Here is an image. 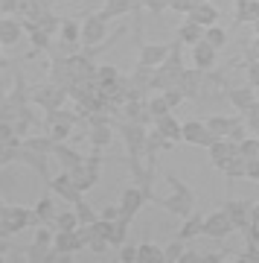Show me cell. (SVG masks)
Returning a JSON list of instances; mask_svg holds the SVG:
<instances>
[{"instance_id": "cell-3", "label": "cell", "mask_w": 259, "mask_h": 263, "mask_svg": "<svg viewBox=\"0 0 259 263\" xmlns=\"http://www.w3.org/2000/svg\"><path fill=\"white\" fill-rule=\"evenodd\" d=\"M79 120H82V114H79V111L56 108V111H47L44 114V126H41V129H44L50 138H56L58 143H67V138L73 135V126Z\"/></svg>"}, {"instance_id": "cell-39", "label": "cell", "mask_w": 259, "mask_h": 263, "mask_svg": "<svg viewBox=\"0 0 259 263\" xmlns=\"http://www.w3.org/2000/svg\"><path fill=\"white\" fill-rule=\"evenodd\" d=\"M3 149H0V164L3 167H9L15 161H20V149H24V143H0Z\"/></svg>"}, {"instance_id": "cell-56", "label": "cell", "mask_w": 259, "mask_h": 263, "mask_svg": "<svg viewBox=\"0 0 259 263\" xmlns=\"http://www.w3.org/2000/svg\"><path fill=\"white\" fill-rule=\"evenodd\" d=\"M195 3H204V0H195Z\"/></svg>"}, {"instance_id": "cell-26", "label": "cell", "mask_w": 259, "mask_h": 263, "mask_svg": "<svg viewBox=\"0 0 259 263\" xmlns=\"http://www.w3.org/2000/svg\"><path fill=\"white\" fill-rule=\"evenodd\" d=\"M239 117L242 114H230V117H227V114H210V117H207V126H210L219 138H227L233 132V126L239 123Z\"/></svg>"}, {"instance_id": "cell-29", "label": "cell", "mask_w": 259, "mask_h": 263, "mask_svg": "<svg viewBox=\"0 0 259 263\" xmlns=\"http://www.w3.org/2000/svg\"><path fill=\"white\" fill-rule=\"evenodd\" d=\"M24 146L27 149H35V152H44V155H53L56 152V146H58V141L56 138H50V135H29V138H24Z\"/></svg>"}, {"instance_id": "cell-9", "label": "cell", "mask_w": 259, "mask_h": 263, "mask_svg": "<svg viewBox=\"0 0 259 263\" xmlns=\"http://www.w3.org/2000/svg\"><path fill=\"white\" fill-rule=\"evenodd\" d=\"M47 187L53 190L58 199H64V205H79V202L84 199V193L73 184V179H70V173H67V170L61 173V176H56V179H50Z\"/></svg>"}, {"instance_id": "cell-35", "label": "cell", "mask_w": 259, "mask_h": 263, "mask_svg": "<svg viewBox=\"0 0 259 263\" xmlns=\"http://www.w3.org/2000/svg\"><path fill=\"white\" fill-rule=\"evenodd\" d=\"M58 38L61 41H67V44H82V24L73 18H64V24H61V32H58Z\"/></svg>"}, {"instance_id": "cell-13", "label": "cell", "mask_w": 259, "mask_h": 263, "mask_svg": "<svg viewBox=\"0 0 259 263\" xmlns=\"http://www.w3.org/2000/svg\"><path fill=\"white\" fill-rule=\"evenodd\" d=\"M24 32H27L24 18H18V15H3V21H0V44L3 47H15Z\"/></svg>"}, {"instance_id": "cell-21", "label": "cell", "mask_w": 259, "mask_h": 263, "mask_svg": "<svg viewBox=\"0 0 259 263\" xmlns=\"http://www.w3.org/2000/svg\"><path fill=\"white\" fill-rule=\"evenodd\" d=\"M192 62H195V67H201V70H213L215 62H219V50L204 38V41H198L192 47Z\"/></svg>"}, {"instance_id": "cell-4", "label": "cell", "mask_w": 259, "mask_h": 263, "mask_svg": "<svg viewBox=\"0 0 259 263\" xmlns=\"http://www.w3.org/2000/svg\"><path fill=\"white\" fill-rule=\"evenodd\" d=\"M114 129L122 135L125 149H128V158H146L148 126H143V123H131V120H120V123H114ZM148 164H152V161H148Z\"/></svg>"}, {"instance_id": "cell-24", "label": "cell", "mask_w": 259, "mask_h": 263, "mask_svg": "<svg viewBox=\"0 0 259 263\" xmlns=\"http://www.w3.org/2000/svg\"><path fill=\"white\" fill-rule=\"evenodd\" d=\"M198 234H204V216H198V211H195V214L184 216V222L178 228V240L189 243V240H195Z\"/></svg>"}, {"instance_id": "cell-49", "label": "cell", "mask_w": 259, "mask_h": 263, "mask_svg": "<svg viewBox=\"0 0 259 263\" xmlns=\"http://www.w3.org/2000/svg\"><path fill=\"white\" fill-rule=\"evenodd\" d=\"M102 219H108V222H117V219H122V208L120 205H111V208H102Z\"/></svg>"}, {"instance_id": "cell-47", "label": "cell", "mask_w": 259, "mask_h": 263, "mask_svg": "<svg viewBox=\"0 0 259 263\" xmlns=\"http://www.w3.org/2000/svg\"><path fill=\"white\" fill-rule=\"evenodd\" d=\"M152 15H160V12H166V9H172V0H146L143 3Z\"/></svg>"}, {"instance_id": "cell-1", "label": "cell", "mask_w": 259, "mask_h": 263, "mask_svg": "<svg viewBox=\"0 0 259 263\" xmlns=\"http://www.w3.org/2000/svg\"><path fill=\"white\" fill-rule=\"evenodd\" d=\"M166 181L172 184V193H169L166 199H158V205L160 208H166L169 214H175V216H189V214H195V208H198V199H195V193L189 187H186L181 179H175L172 173L166 176Z\"/></svg>"}, {"instance_id": "cell-18", "label": "cell", "mask_w": 259, "mask_h": 263, "mask_svg": "<svg viewBox=\"0 0 259 263\" xmlns=\"http://www.w3.org/2000/svg\"><path fill=\"white\" fill-rule=\"evenodd\" d=\"M207 152H210V161H213V167H215V170H222L224 164H227V161H230L233 155L239 152V143H233L230 138H219V141H215Z\"/></svg>"}, {"instance_id": "cell-7", "label": "cell", "mask_w": 259, "mask_h": 263, "mask_svg": "<svg viewBox=\"0 0 259 263\" xmlns=\"http://www.w3.org/2000/svg\"><path fill=\"white\" fill-rule=\"evenodd\" d=\"M108 15L105 12H93L88 15V21L82 24V41L88 47H102L108 41Z\"/></svg>"}, {"instance_id": "cell-20", "label": "cell", "mask_w": 259, "mask_h": 263, "mask_svg": "<svg viewBox=\"0 0 259 263\" xmlns=\"http://www.w3.org/2000/svg\"><path fill=\"white\" fill-rule=\"evenodd\" d=\"M47 76H50V82L61 85V88H67V91H70V85L76 82V76H73V70H70V65H67V59H50Z\"/></svg>"}, {"instance_id": "cell-37", "label": "cell", "mask_w": 259, "mask_h": 263, "mask_svg": "<svg viewBox=\"0 0 259 263\" xmlns=\"http://www.w3.org/2000/svg\"><path fill=\"white\" fill-rule=\"evenodd\" d=\"M128 226H131V219H117L114 222V231H111V246L114 249H120L122 243H128Z\"/></svg>"}, {"instance_id": "cell-34", "label": "cell", "mask_w": 259, "mask_h": 263, "mask_svg": "<svg viewBox=\"0 0 259 263\" xmlns=\"http://www.w3.org/2000/svg\"><path fill=\"white\" fill-rule=\"evenodd\" d=\"M259 21V0L236 3V24H256Z\"/></svg>"}, {"instance_id": "cell-28", "label": "cell", "mask_w": 259, "mask_h": 263, "mask_svg": "<svg viewBox=\"0 0 259 263\" xmlns=\"http://www.w3.org/2000/svg\"><path fill=\"white\" fill-rule=\"evenodd\" d=\"M53 155L58 158V164H61V170H76V167H79V164L84 161V155H82V152H76L73 146H67V143H58Z\"/></svg>"}, {"instance_id": "cell-6", "label": "cell", "mask_w": 259, "mask_h": 263, "mask_svg": "<svg viewBox=\"0 0 259 263\" xmlns=\"http://www.w3.org/2000/svg\"><path fill=\"white\" fill-rule=\"evenodd\" d=\"M67 173H70V179H73L76 187L82 190V193H88V190H91L93 184H96V181H99V173H102V155L96 152V155L84 158L76 170H67Z\"/></svg>"}, {"instance_id": "cell-23", "label": "cell", "mask_w": 259, "mask_h": 263, "mask_svg": "<svg viewBox=\"0 0 259 263\" xmlns=\"http://www.w3.org/2000/svg\"><path fill=\"white\" fill-rule=\"evenodd\" d=\"M186 18L195 21V24H201V27H213L215 21H219V9L213 6V0H204V3H195V9Z\"/></svg>"}, {"instance_id": "cell-27", "label": "cell", "mask_w": 259, "mask_h": 263, "mask_svg": "<svg viewBox=\"0 0 259 263\" xmlns=\"http://www.w3.org/2000/svg\"><path fill=\"white\" fill-rule=\"evenodd\" d=\"M152 79H155V67H146V65H137V67H134V73L128 76L131 88L140 91V94L152 91Z\"/></svg>"}, {"instance_id": "cell-44", "label": "cell", "mask_w": 259, "mask_h": 263, "mask_svg": "<svg viewBox=\"0 0 259 263\" xmlns=\"http://www.w3.org/2000/svg\"><path fill=\"white\" fill-rule=\"evenodd\" d=\"M242 114H245V123H248L250 135H259V100L250 105L248 111H242Z\"/></svg>"}, {"instance_id": "cell-53", "label": "cell", "mask_w": 259, "mask_h": 263, "mask_svg": "<svg viewBox=\"0 0 259 263\" xmlns=\"http://www.w3.org/2000/svg\"><path fill=\"white\" fill-rule=\"evenodd\" d=\"M224 260H227L224 252H207L204 254V263H224Z\"/></svg>"}, {"instance_id": "cell-25", "label": "cell", "mask_w": 259, "mask_h": 263, "mask_svg": "<svg viewBox=\"0 0 259 263\" xmlns=\"http://www.w3.org/2000/svg\"><path fill=\"white\" fill-rule=\"evenodd\" d=\"M204 29L207 27H201V24H195V21H181V27H178V41L181 44H198V41H204Z\"/></svg>"}, {"instance_id": "cell-55", "label": "cell", "mask_w": 259, "mask_h": 263, "mask_svg": "<svg viewBox=\"0 0 259 263\" xmlns=\"http://www.w3.org/2000/svg\"><path fill=\"white\" fill-rule=\"evenodd\" d=\"M134 3H137V6H143V3H146V0H134Z\"/></svg>"}, {"instance_id": "cell-19", "label": "cell", "mask_w": 259, "mask_h": 263, "mask_svg": "<svg viewBox=\"0 0 259 263\" xmlns=\"http://www.w3.org/2000/svg\"><path fill=\"white\" fill-rule=\"evenodd\" d=\"M67 65H70V70H73L76 79H84V76H96V67L99 65H93V56L88 53V50H76V53H70L67 56Z\"/></svg>"}, {"instance_id": "cell-31", "label": "cell", "mask_w": 259, "mask_h": 263, "mask_svg": "<svg viewBox=\"0 0 259 263\" xmlns=\"http://www.w3.org/2000/svg\"><path fill=\"white\" fill-rule=\"evenodd\" d=\"M137 9V3L134 0H105V6H102V12L108 15V18H125V15H131V12Z\"/></svg>"}, {"instance_id": "cell-12", "label": "cell", "mask_w": 259, "mask_h": 263, "mask_svg": "<svg viewBox=\"0 0 259 263\" xmlns=\"http://www.w3.org/2000/svg\"><path fill=\"white\" fill-rule=\"evenodd\" d=\"M224 211H227V216L233 219L236 231H245V228L250 226V219H253V205H250L248 199H227Z\"/></svg>"}, {"instance_id": "cell-11", "label": "cell", "mask_w": 259, "mask_h": 263, "mask_svg": "<svg viewBox=\"0 0 259 263\" xmlns=\"http://www.w3.org/2000/svg\"><path fill=\"white\" fill-rule=\"evenodd\" d=\"M148 202L146 196V190L140 187V184H134V187H125L122 190V196H120V208H122V216L125 219H134V216L143 211V205Z\"/></svg>"}, {"instance_id": "cell-2", "label": "cell", "mask_w": 259, "mask_h": 263, "mask_svg": "<svg viewBox=\"0 0 259 263\" xmlns=\"http://www.w3.org/2000/svg\"><path fill=\"white\" fill-rule=\"evenodd\" d=\"M27 228H35V214L27 205H3L0 208V234L12 237Z\"/></svg>"}, {"instance_id": "cell-32", "label": "cell", "mask_w": 259, "mask_h": 263, "mask_svg": "<svg viewBox=\"0 0 259 263\" xmlns=\"http://www.w3.org/2000/svg\"><path fill=\"white\" fill-rule=\"evenodd\" d=\"M155 126H158L163 135H166L172 143H178V141H184V135H181V126L184 123H178L175 120V114H166V117H160V120H155Z\"/></svg>"}, {"instance_id": "cell-38", "label": "cell", "mask_w": 259, "mask_h": 263, "mask_svg": "<svg viewBox=\"0 0 259 263\" xmlns=\"http://www.w3.org/2000/svg\"><path fill=\"white\" fill-rule=\"evenodd\" d=\"M204 38L213 44L215 50H222V47H227V29H222L219 24H213V27H207L204 29Z\"/></svg>"}, {"instance_id": "cell-40", "label": "cell", "mask_w": 259, "mask_h": 263, "mask_svg": "<svg viewBox=\"0 0 259 263\" xmlns=\"http://www.w3.org/2000/svg\"><path fill=\"white\" fill-rule=\"evenodd\" d=\"M239 152L245 158H259V135H248L245 141H239Z\"/></svg>"}, {"instance_id": "cell-42", "label": "cell", "mask_w": 259, "mask_h": 263, "mask_svg": "<svg viewBox=\"0 0 259 263\" xmlns=\"http://www.w3.org/2000/svg\"><path fill=\"white\" fill-rule=\"evenodd\" d=\"M160 94L166 97V103L172 105V111H175L178 105L186 100V94H184V88H181V85H175V88H166V91H160Z\"/></svg>"}, {"instance_id": "cell-45", "label": "cell", "mask_w": 259, "mask_h": 263, "mask_svg": "<svg viewBox=\"0 0 259 263\" xmlns=\"http://www.w3.org/2000/svg\"><path fill=\"white\" fill-rule=\"evenodd\" d=\"M163 252H166V263H181V257H184V252H186V249H184V240L169 243Z\"/></svg>"}, {"instance_id": "cell-48", "label": "cell", "mask_w": 259, "mask_h": 263, "mask_svg": "<svg viewBox=\"0 0 259 263\" xmlns=\"http://www.w3.org/2000/svg\"><path fill=\"white\" fill-rule=\"evenodd\" d=\"M245 67H248V85H253V88L259 91V59L256 62H248Z\"/></svg>"}, {"instance_id": "cell-16", "label": "cell", "mask_w": 259, "mask_h": 263, "mask_svg": "<svg viewBox=\"0 0 259 263\" xmlns=\"http://www.w3.org/2000/svg\"><path fill=\"white\" fill-rule=\"evenodd\" d=\"M227 103L236 108V111H248L250 105L256 103V88L253 85H239V88H227Z\"/></svg>"}, {"instance_id": "cell-5", "label": "cell", "mask_w": 259, "mask_h": 263, "mask_svg": "<svg viewBox=\"0 0 259 263\" xmlns=\"http://www.w3.org/2000/svg\"><path fill=\"white\" fill-rule=\"evenodd\" d=\"M67 100H70V91L61 88V85H56V82H44V85H35V88H32V103H35V108H41V111L64 108Z\"/></svg>"}, {"instance_id": "cell-54", "label": "cell", "mask_w": 259, "mask_h": 263, "mask_svg": "<svg viewBox=\"0 0 259 263\" xmlns=\"http://www.w3.org/2000/svg\"><path fill=\"white\" fill-rule=\"evenodd\" d=\"M253 29H256V35H259V21H256V24H253Z\"/></svg>"}, {"instance_id": "cell-50", "label": "cell", "mask_w": 259, "mask_h": 263, "mask_svg": "<svg viewBox=\"0 0 259 263\" xmlns=\"http://www.w3.org/2000/svg\"><path fill=\"white\" fill-rule=\"evenodd\" d=\"M172 9L181 12V15H189L195 9V0H172Z\"/></svg>"}, {"instance_id": "cell-43", "label": "cell", "mask_w": 259, "mask_h": 263, "mask_svg": "<svg viewBox=\"0 0 259 263\" xmlns=\"http://www.w3.org/2000/svg\"><path fill=\"white\" fill-rule=\"evenodd\" d=\"M117 257H120V263H140V249L131 243H122Z\"/></svg>"}, {"instance_id": "cell-8", "label": "cell", "mask_w": 259, "mask_h": 263, "mask_svg": "<svg viewBox=\"0 0 259 263\" xmlns=\"http://www.w3.org/2000/svg\"><path fill=\"white\" fill-rule=\"evenodd\" d=\"M175 47V41H158V44H140V53H137V65H146V67H158L169 59Z\"/></svg>"}, {"instance_id": "cell-10", "label": "cell", "mask_w": 259, "mask_h": 263, "mask_svg": "<svg viewBox=\"0 0 259 263\" xmlns=\"http://www.w3.org/2000/svg\"><path fill=\"white\" fill-rule=\"evenodd\" d=\"M236 226L233 219L227 216V211H213L210 216H204V234L213 237V240H224L227 234H233Z\"/></svg>"}, {"instance_id": "cell-33", "label": "cell", "mask_w": 259, "mask_h": 263, "mask_svg": "<svg viewBox=\"0 0 259 263\" xmlns=\"http://www.w3.org/2000/svg\"><path fill=\"white\" fill-rule=\"evenodd\" d=\"M137 249H140V263H163L166 260V252L158 243H152V240H143Z\"/></svg>"}, {"instance_id": "cell-57", "label": "cell", "mask_w": 259, "mask_h": 263, "mask_svg": "<svg viewBox=\"0 0 259 263\" xmlns=\"http://www.w3.org/2000/svg\"><path fill=\"white\" fill-rule=\"evenodd\" d=\"M47 3H53V0H47Z\"/></svg>"}, {"instance_id": "cell-46", "label": "cell", "mask_w": 259, "mask_h": 263, "mask_svg": "<svg viewBox=\"0 0 259 263\" xmlns=\"http://www.w3.org/2000/svg\"><path fill=\"white\" fill-rule=\"evenodd\" d=\"M245 237L253 240V243H259V202L253 205V219H250V226L245 228Z\"/></svg>"}, {"instance_id": "cell-22", "label": "cell", "mask_w": 259, "mask_h": 263, "mask_svg": "<svg viewBox=\"0 0 259 263\" xmlns=\"http://www.w3.org/2000/svg\"><path fill=\"white\" fill-rule=\"evenodd\" d=\"M114 123H99V126H88V143H91L93 149H105V146H111L114 141Z\"/></svg>"}, {"instance_id": "cell-36", "label": "cell", "mask_w": 259, "mask_h": 263, "mask_svg": "<svg viewBox=\"0 0 259 263\" xmlns=\"http://www.w3.org/2000/svg\"><path fill=\"white\" fill-rule=\"evenodd\" d=\"M148 111H152V117H155V120H160V117L172 114V105H169V103H166V97L158 91V94L148 100Z\"/></svg>"}, {"instance_id": "cell-14", "label": "cell", "mask_w": 259, "mask_h": 263, "mask_svg": "<svg viewBox=\"0 0 259 263\" xmlns=\"http://www.w3.org/2000/svg\"><path fill=\"white\" fill-rule=\"evenodd\" d=\"M50 155H44V152H35V149H20V164H27L35 176H41V181H47L50 184Z\"/></svg>"}, {"instance_id": "cell-41", "label": "cell", "mask_w": 259, "mask_h": 263, "mask_svg": "<svg viewBox=\"0 0 259 263\" xmlns=\"http://www.w3.org/2000/svg\"><path fill=\"white\" fill-rule=\"evenodd\" d=\"M73 208H76V214H79V222H82V226H93V222L99 219V214H96V211L84 202V199L79 202V205H73Z\"/></svg>"}, {"instance_id": "cell-30", "label": "cell", "mask_w": 259, "mask_h": 263, "mask_svg": "<svg viewBox=\"0 0 259 263\" xmlns=\"http://www.w3.org/2000/svg\"><path fill=\"white\" fill-rule=\"evenodd\" d=\"M222 173L227 176L230 181H236V179H248V158L242 155V152H236L227 164L222 167Z\"/></svg>"}, {"instance_id": "cell-17", "label": "cell", "mask_w": 259, "mask_h": 263, "mask_svg": "<svg viewBox=\"0 0 259 263\" xmlns=\"http://www.w3.org/2000/svg\"><path fill=\"white\" fill-rule=\"evenodd\" d=\"M61 208H56V199L53 196H41L32 205V214H35V228L38 226H56V216Z\"/></svg>"}, {"instance_id": "cell-52", "label": "cell", "mask_w": 259, "mask_h": 263, "mask_svg": "<svg viewBox=\"0 0 259 263\" xmlns=\"http://www.w3.org/2000/svg\"><path fill=\"white\" fill-rule=\"evenodd\" d=\"M248 179L259 181V158H248Z\"/></svg>"}, {"instance_id": "cell-51", "label": "cell", "mask_w": 259, "mask_h": 263, "mask_svg": "<svg viewBox=\"0 0 259 263\" xmlns=\"http://www.w3.org/2000/svg\"><path fill=\"white\" fill-rule=\"evenodd\" d=\"M18 3L20 0H0V12L3 15H18Z\"/></svg>"}, {"instance_id": "cell-15", "label": "cell", "mask_w": 259, "mask_h": 263, "mask_svg": "<svg viewBox=\"0 0 259 263\" xmlns=\"http://www.w3.org/2000/svg\"><path fill=\"white\" fill-rule=\"evenodd\" d=\"M56 249L58 252H84L88 246H84V237L79 228H70V231H64V228H56Z\"/></svg>"}]
</instances>
